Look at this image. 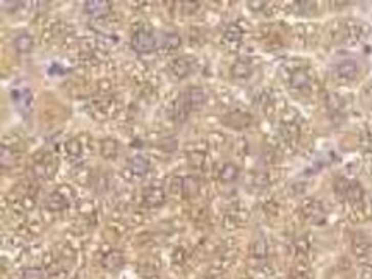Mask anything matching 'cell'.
Instances as JSON below:
<instances>
[{
	"label": "cell",
	"mask_w": 372,
	"mask_h": 279,
	"mask_svg": "<svg viewBox=\"0 0 372 279\" xmlns=\"http://www.w3.org/2000/svg\"><path fill=\"white\" fill-rule=\"evenodd\" d=\"M122 262H124V259H122V253L117 252V250H112V252H108L103 257V266L106 269H117L119 266H122Z\"/></svg>",
	"instance_id": "7402d4cb"
},
{
	"label": "cell",
	"mask_w": 372,
	"mask_h": 279,
	"mask_svg": "<svg viewBox=\"0 0 372 279\" xmlns=\"http://www.w3.org/2000/svg\"><path fill=\"white\" fill-rule=\"evenodd\" d=\"M65 151L71 158H79L81 153H82V146L77 139H71L69 143L65 144Z\"/></svg>",
	"instance_id": "603a6c76"
},
{
	"label": "cell",
	"mask_w": 372,
	"mask_h": 279,
	"mask_svg": "<svg viewBox=\"0 0 372 279\" xmlns=\"http://www.w3.org/2000/svg\"><path fill=\"white\" fill-rule=\"evenodd\" d=\"M185 101H187L189 108L198 110V108H201V106L204 105V103H206V92H204L203 87L192 86L187 91V95H185Z\"/></svg>",
	"instance_id": "277c9868"
},
{
	"label": "cell",
	"mask_w": 372,
	"mask_h": 279,
	"mask_svg": "<svg viewBox=\"0 0 372 279\" xmlns=\"http://www.w3.org/2000/svg\"><path fill=\"white\" fill-rule=\"evenodd\" d=\"M23 279H43V271L36 267H28L23 271Z\"/></svg>",
	"instance_id": "484cf974"
},
{
	"label": "cell",
	"mask_w": 372,
	"mask_h": 279,
	"mask_svg": "<svg viewBox=\"0 0 372 279\" xmlns=\"http://www.w3.org/2000/svg\"><path fill=\"white\" fill-rule=\"evenodd\" d=\"M130 45L138 53H149L156 48V40L149 31H144L143 29V31L134 33V36H132V40H130Z\"/></svg>",
	"instance_id": "6da1fadb"
},
{
	"label": "cell",
	"mask_w": 372,
	"mask_h": 279,
	"mask_svg": "<svg viewBox=\"0 0 372 279\" xmlns=\"http://www.w3.org/2000/svg\"><path fill=\"white\" fill-rule=\"evenodd\" d=\"M240 40H242V29L237 24H230L223 33V41L228 43V45H237Z\"/></svg>",
	"instance_id": "4fadbf2b"
},
{
	"label": "cell",
	"mask_w": 372,
	"mask_h": 279,
	"mask_svg": "<svg viewBox=\"0 0 372 279\" xmlns=\"http://www.w3.org/2000/svg\"><path fill=\"white\" fill-rule=\"evenodd\" d=\"M345 199H348L352 204H360L362 199H364V189L357 182H350L348 190L345 194Z\"/></svg>",
	"instance_id": "ac0fdd59"
},
{
	"label": "cell",
	"mask_w": 372,
	"mask_h": 279,
	"mask_svg": "<svg viewBox=\"0 0 372 279\" xmlns=\"http://www.w3.org/2000/svg\"><path fill=\"white\" fill-rule=\"evenodd\" d=\"M302 213L303 216H307L311 221H321L324 218V209H322V204L317 199H305L302 202Z\"/></svg>",
	"instance_id": "7a4b0ae2"
},
{
	"label": "cell",
	"mask_w": 372,
	"mask_h": 279,
	"mask_svg": "<svg viewBox=\"0 0 372 279\" xmlns=\"http://www.w3.org/2000/svg\"><path fill=\"white\" fill-rule=\"evenodd\" d=\"M117 153H119V144H117L114 139H105L103 143H101V154H103V158L114 159Z\"/></svg>",
	"instance_id": "44dd1931"
},
{
	"label": "cell",
	"mask_w": 372,
	"mask_h": 279,
	"mask_svg": "<svg viewBox=\"0 0 372 279\" xmlns=\"http://www.w3.org/2000/svg\"><path fill=\"white\" fill-rule=\"evenodd\" d=\"M180 45H182V38L177 33H165L161 38V46L165 50H177Z\"/></svg>",
	"instance_id": "d6986e66"
},
{
	"label": "cell",
	"mask_w": 372,
	"mask_h": 279,
	"mask_svg": "<svg viewBox=\"0 0 372 279\" xmlns=\"http://www.w3.org/2000/svg\"><path fill=\"white\" fill-rule=\"evenodd\" d=\"M311 82V77L307 74L305 71H302V68H297V71L292 72L290 76V84L293 89H305L307 86H309Z\"/></svg>",
	"instance_id": "8fae6325"
},
{
	"label": "cell",
	"mask_w": 372,
	"mask_h": 279,
	"mask_svg": "<svg viewBox=\"0 0 372 279\" xmlns=\"http://www.w3.org/2000/svg\"><path fill=\"white\" fill-rule=\"evenodd\" d=\"M268 183H269V178L266 173L252 175V185H256V187H266Z\"/></svg>",
	"instance_id": "83f0119b"
},
{
	"label": "cell",
	"mask_w": 372,
	"mask_h": 279,
	"mask_svg": "<svg viewBox=\"0 0 372 279\" xmlns=\"http://www.w3.org/2000/svg\"><path fill=\"white\" fill-rule=\"evenodd\" d=\"M227 117V124L230 127H235V129H242V127L251 124V117L247 113H240V111H235V113H230Z\"/></svg>",
	"instance_id": "9a60e30c"
},
{
	"label": "cell",
	"mask_w": 372,
	"mask_h": 279,
	"mask_svg": "<svg viewBox=\"0 0 372 279\" xmlns=\"http://www.w3.org/2000/svg\"><path fill=\"white\" fill-rule=\"evenodd\" d=\"M336 76L341 81H354L359 76V65L355 60H343L336 65Z\"/></svg>",
	"instance_id": "3957f363"
},
{
	"label": "cell",
	"mask_w": 372,
	"mask_h": 279,
	"mask_svg": "<svg viewBox=\"0 0 372 279\" xmlns=\"http://www.w3.org/2000/svg\"><path fill=\"white\" fill-rule=\"evenodd\" d=\"M67 205V197L63 195L60 190H55L53 194L48 195V200H47V207L50 209L52 213H58L62 211L63 207Z\"/></svg>",
	"instance_id": "30bf717a"
},
{
	"label": "cell",
	"mask_w": 372,
	"mask_h": 279,
	"mask_svg": "<svg viewBox=\"0 0 372 279\" xmlns=\"http://www.w3.org/2000/svg\"><path fill=\"white\" fill-rule=\"evenodd\" d=\"M249 6H252V9H262V6H266V2H249Z\"/></svg>",
	"instance_id": "4dcf8cb0"
},
{
	"label": "cell",
	"mask_w": 372,
	"mask_h": 279,
	"mask_svg": "<svg viewBox=\"0 0 372 279\" xmlns=\"http://www.w3.org/2000/svg\"><path fill=\"white\" fill-rule=\"evenodd\" d=\"M170 190H172V194L184 192V178L173 177L172 180H170Z\"/></svg>",
	"instance_id": "f1b7e54d"
},
{
	"label": "cell",
	"mask_w": 372,
	"mask_h": 279,
	"mask_svg": "<svg viewBox=\"0 0 372 279\" xmlns=\"http://www.w3.org/2000/svg\"><path fill=\"white\" fill-rule=\"evenodd\" d=\"M354 252H355L357 259H359L365 267L372 269V245H369V243H355Z\"/></svg>",
	"instance_id": "ba28073f"
},
{
	"label": "cell",
	"mask_w": 372,
	"mask_h": 279,
	"mask_svg": "<svg viewBox=\"0 0 372 279\" xmlns=\"http://www.w3.org/2000/svg\"><path fill=\"white\" fill-rule=\"evenodd\" d=\"M33 38L29 36L28 33H21V34H17L16 38H14V48H16L17 52H21V53H28V52H31V48H33Z\"/></svg>",
	"instance_id": "7c38bea8"
},
{
	"label": "cell",
	"mask_w": 372,
	"mask_h": 279,
	"mask_svg": "<svg viewBox=\"0 0 372 279\" xmlns=\"http://www.w3.org/2000/svg\"><path fill=\"white\" fill-rule=\"evenodd\" d=\"M184 259H185V255H184V250H182V248H179V250L173 253V261H175V262H182Z\"/></svg>",
	"instance_id": "f546056e"
},
{
	"label": "cell",
	"mask_w": 372,
	"mask_h": 279,
	"mask_svg": "<svg viewBox=\"0 0 372 279\" xmlns=\"http://www.w3.org/2000/svg\"><path fill=\"white\" fill-rule=\"evenodd\" d=\"M177 146H179V141L175 139V137H165V139H161V143H160V149L166 151V153H173V151L177 149Z\"/></svg>",
	"instance_id": "cb8c5ba5"
},
{
	"label": "cell",
	"mask_w": 372,
	"mask_h": 279,
	"mask_svg": "<svg viewBox=\"0 0 372 279\" xmlns=\"http://www.w3.org/2000/svg\"><path fill=\"white\" fill-rule=\"evenodd\" d=\"M165 200V192L161 187H149L144 192V204L148 207H156V205L163 204Z\"/></svg>",
	"instance_id": "52a82bcc"
},
{
	"label": "cell",
	"mask_w": 372,
	"mask_h": 279,
	"mask_svg": "<svg viewBox=\"0 0 372 279\" xmlns=\"http://www.w3.org/2000/svg\"><path fill=\"white\" fill-rule=\"evenodd\" d=\"M84 11L93 17H103L110 12V4L105 0H91L84 4Z\"/></svg>",
	"instance_id": "8992f818"
},
{
	"label": "cell",
	"mask_w": 372,
	"mask_h": 279,
	"mask_svg": "<svg viewBox=\"0 0 372 279\" xmlns=\"http://www.w3.org/2000/svg\"><path fill=\"white\" fill-rule=\"evenodd\" d=\"M269 253L268 242L264 238H256L252 243V255L256 259H266Z\"/></svg>",
	"instance_id": "ffe728a7"
},
{
	"label": "cell",
	"mask_w": 372,
	"mask_h": 279,
	"mask_svg": "<svg viewBox=\"0 0 372 279\" xmlns=\"http://www.w3.org/2000/svg\"><path fill=\"white\" fill-rule=\"evenodd\" d=\"M230 74L235 79H249L252 76V65L246 60H237L230 68Z\"/></svg>",
	"instance_id": "9c48e42d"
},
{
	"label": "cell",
	"mask_w": 372,
	"mask_h": 279,
	"mask_svg": "<svg viewBox=\"0 0 372 279\" xmlns=\"http://www.w3.org/2000/svg\"><path fill=\"white\" fill-rule=\"evenodd\" d=\"M170 71H172V74L175 77L184 79V77H187L190 72H192V62L187 60L185 57L175 58V60L172 62V65H170Z\"/></svg>",
	"instance_id": "5b68a950"
},
{
	"label": "cell",
	"mask_w": 372,
	"mask_h": 279,
	"mask_svg": "<svg viewBox=\"0 0 372 279\" xmlns=\"http://www.w3.org/2000/svg\"><path fill=\"white\" fill-rule=\"evenodd\" d=\"M129 166H130L132 173L144 175V173H148V170H149V161L143 158V156H134V158L129 161Z\"/></svg>",
	"instance_id": "e0dca14e"
},
{
	"label": "cell",
	"mask_w": 372,
	"mask_h": 279,
	"mask_svg": "<svg viewBox=\"0 0 372 279\" xmlns=\"http://www.w3.org/2000/svg\"><path fill=\"white\" fill-rule=\"evenodd\" d=\"M189 158V163L192 166H201L204 163V153H201V151H190L187 154Z\"/></svg>",
	"instance_id": "4316f807"
},
{
	"label": "cell",
	"mask_w": 372,
	"mask_h": 279,
	"mask_svg": "<svg viewBox=\"0 0 372 279\" xmlns=\"http://www.w3.org/2000/svg\"><path fill=\"white\" fill-rule=\"evenodd\" d=\"M237 178H238V168H237V166H235L233 163L223 165L222 171H220V180H222L223 183H232Z\"/></svg>",
	"instance_id": "2e32d148"
},
{
	"label": "cell",
	"mask_w": 372,
	"mask_h": 279,
	"mask_svg": "<svg viewBox=\"0 0 372 279\" xmlns=\"http://www.w3.org/2000/svg\"><path fill=\"white\" fill-rule=\"evenodd\" d=\"M0 154H2V166L4 168H7V166H11L14 163V154H12V151L7 148L6 144L0 148Z\"/></svg>",
	"instance_id": "d4e9b609"
},
{
	"label": "cell",
	"mask_w": 372,
	"mask_h": 279,
	"mask_svg": "<svg viewBox=\"0 0 372 279\" xmlns=\"http://www.w3.org/2000/svg\"><path fill=\"white\" fill-rule=\"evenodd\" d=\"M199 190H201V183H199V180L195 178V177H185L184 178V195L187 199H194L195 195L199 194Z\"/></svg>",
	"instance_id": "5bb4252c"
}]
</instances>
